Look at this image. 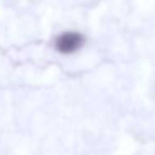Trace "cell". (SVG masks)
Segmentation results:
<instances>
[{
    "mask_svg": "<svg viewBox=\"0 0 155 155\" xmlns=\"http://www.w3.org/2000/svg\"><path fill=\"white\" fill-rule=\"evenodd\" d=\"M82 37L78 34H74V32H67V34L60 35V37L57 38V44H55V47H57V50H60L62 54H72V52L78 50L82 45Z\"/></svg>",
    "mask_w": 155,
    "mask_h": 155,
    "instance_id": "6da1fadb",
    "label": "cell"
}]
</instances>
